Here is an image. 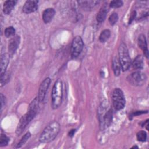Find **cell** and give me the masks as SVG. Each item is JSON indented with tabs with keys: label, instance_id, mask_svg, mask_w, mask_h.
Here are the masks:
<instances>
[{
	"label": "cell",
	"instance_id": "6da1fadb",
	"mask_svg": "<svg viewBox=\"0 0 149 149\" xmlns=\"http://www.w3.org/2000/svg\"><path fill=\"white\" fill-rule=\"evenodd\" d=\"M60 130V125L56 121H54L47 126L41 133L39 141L42 143H47L52 141L58 135Z\"/></svg>",
	"mask_w": 149,
	"mask_h": 149
},
{
	"label": "cell",
	"instance_id": "7a4b0ae2",
	"mask_svg": "<svg viewBox=\"0 0 149 149\" xmlns=\"http://www.w3.org/2000/svg\"><path fill=\"white\" fill-rule=\"evenodd\" d=\"M63 95L62 82L58 79L52 87L51 92V105L53 109H57L62 103Z\"/></svg>",
	"mask_w": 149,
	"mask_h": 149
},
{
	"label": "cell",
	"instance_id": "3957f363",
	"mask_svg": "<svg viewBox=\"0 0 149 149\" xmlns=\"http://www.w3.org/2000/svg\"><path fill=\"white\" fill-rule=\"evenodd\" d=\"M118 59L120 64L121 69L123 71H126L130 68L131 59L130 58L126 45L124 42H122L120 44L118 48Z\"/></svg>",
	"mask_w": 149,
	"mask_h": 149
},
{
	"label": "cell",
	"instance_id": "277c9868",
	"mask_svg": "<svg viewBox=\"0 0 149 149\" xmlns=\"http://www.w3.org/2000/svg\"><path fill=\"white\" fill-rule=\"evenodd\" d=\"M112 101L113 107L116 110L123 109L125 105V99L123 91L119 88H115L112 95Z\"/></svg>",
	"mask_w": 149,
	"mask_h": 149
},
{
	"label": "cell",
	"instance_id": "5b68a950",
	"mask_svg": "<svg viewBox=\"0 0 149 149\" xmlns=\"http://www.w3.org/2000/svg\"><path fill=\"white\" fill-rule=\"evenodd\" d=\"M146 79L147 77L146 74L140 71L134 72L127 77L128 81L131 84L135 86L143 85L145 83Z\"/></svg>",
	"mask_w": 149,
	"mask_h": 149
},
{
	"label": "cell",
	"instance_id": "8992f818",
	"mask_svg": "<svg viewBox=\"0 0 149 149\" xmlns=\"http://www.w3.org/2000/svg\"><path fill=\"white\" fill-rule=\"evenodd\" d=\"M84 46L83 41L81 37L76 36L72 42L71 56L72 58H76L81 53Z\"/></svg>",
	"mask_w": 149,
	"mask_h": 149
},
{
	"label": "cell",
	"instance_id": "52a82bcc",
	"mask_svg": "<svg viewBox=\"0 0 149 149\" xmlns=\"http://www.w3.org/2000/svg\"><path fill=\"white\" fill-rule=\"evenodd\" d=\"M51 83V79L49 77L45 78L41 83L39 89H38V96L37 98L40 101V102H41L44 101L45 95L47 91V90L49 86V84Z\"/></svg>",
	"mask_w": 149,
	"mask_h": 149
},
{
	"label": "cell",
	"instance_id": "ba28073f",
	"mask_svg": "<svg viewBox=\"0 0 149 149\" xmlns=\"http://www.w3.org/2000/svg\"><path fill=\"white\" fill-rule=\"evenodd\" d=\"M38 1H27L23 6V12L25 13H30L35 12L38 9Z\"/></svg>",
	"mask_w": 149,
	"mask_h": 149
},
{
	"label": "cell",
	"instance_id": "9c48e42d",
	"mask_svg": "<svg viewBox=\"0 0 149 149\" xmlns=\"http://www.w3.org/2000/svg\"><path fill=\"white\" fill-rule=\"evenodd\" d=\"M20 38L19 36H13L9 41L8 51L9 55H12L16 52L20 44Z\"/></svg>",
	"mask_w": 149,
	"mask_h": 149
},
{
	"label": "cell",
	"instance_id": "30bf717a",
	"mask_svg": "<svg viewBox=\"0 0 149 149\" xmlns=\"http://www.w3.org/2000/svg\"><path fill=\"white\" fill-rule=\"evenodd\" d=\"M31 121V120L30 119V118L27 116V113H26L25 115L22 116L19 122V123H18L17 128H16V134L18 135L20 134L23 132V131L24 130V129L26 128L27 125Z\"/></svg>",
	"mask_w": 149,
	"mask_h": 149
},
{
	"label": "cell",
	"instance_id": "8fae6325",
	"mask_svg": "<svg viewBox=\"0 0 149 149\" xmlns=\"http://www.w3.org/2000/svg\"><path fill=\"white\" fill-rule=\"evenodd\" d=\"M112 109H109L101 118L100 120V126L101 128L104 129L106 127H108L111 123L112 120Z\"/></svg>",
	"mask_w": 149,
	"mask_h": 149
},
{
	"label": "cell",
	"instance_id": "7c38bea8",
	"mask_svg": "<svg viewBox=\"0 0 149 149\" xmlns=\"http://www.w3.org/2000/svg\"><path fill=\"white\" fill-rule=\"evenodd\" d=\"M108 10H109L108 5H107V3H105L101 6L99 12L97 13L96 19L98 22L102 23L105 20Z\"/></svg>",
	"mask_w": 149,
	"mask_h": 149
},
{
	"label": "cell",
	"instance_id": "4fadbf2b",
	"mask_svg": "<svg viewBox=\"0 0 149 149\" xmlns=\"http://www.w3.org/2000/svg\"><path fill=\"white\" fill-rule=\"evenodd\" d=\"M138 45L144 52V56L147 58L148 57V51L147 49V44L146 37L144 34H140L138 37Z\"/></svg>",
	"mask_w": 149,
	"mask_h": 149
},
{
	"label": "cell",
	"instance_id": "5bb4252c",
	"mask_svg": "<svg viewBox=\"0 0 149 149\" xmlns=\"http://www.w3.org/2000/svg\"><path fill=\"white\" fill-rule=\"evenodd\" d=\"M77 2L83 9L88 10L94 9L100 2L97 1H79Z\"/></svg>",
	"mask_w": 149,
	"mask_h": 149
},
{
	"label": "cell",
	"instance_id": "9a60e30c",
	"mask_svg": "<svg viewBox=\"0 0 149 149\" xmlns=\"http://www.w3.org/2000/svg\"><path fill=\"white\" fill-rule=\"evenodd\" d=\"M9 56L10 55L8 54H3L1 55L0 63V74L6 72V69L9 63Z\"/></svg>",
	"mask_w": 149,
	"mask_h": 149
},
{
	"label": "cell",
	"instance_id": "2e32d148",
	"mask_svg": "<svg viewBox=\"0 0 149 149\" xmlns=\"http://www.w3.org/2000/svg\"><path fill=\"white\" fill-rule=\"evenodd\" d=\"M55 15V10L53 8H47L42 13V19L45 23H49Z\"/></svg>",
	"mask_w": 149,
	"mask_h": 149
},
{
	"label": "cell",
	"instance_id": "e0dca14e",
	"mask_svg": "<svg viewBox=\"0 0 149 149\" xmlns=\"http://www.w3.org/2000/svg\"><path fill=\"white\" fill-rule=\"evenodd\" d=\"M17 3V1L15 0H10L6 1L4 2L3 7V12L5 14L8 15L10 14L12 10L13 9L15 5Z\"/></svg>",
	"mask_w": 149,
	"mask_h": 149
},
{
	"label": "cell",
	"instance_id": "ac0fdd59",
	"mask_svg": "<svg viewBox=\"0 0 149 149\" xmlns=\"http://www.w3.org/2000/svg\"><path fill=\"white\" fill-rule=\"evenodd\" d=\"M112 68L115 75L116 76H119L120 73V71L122 69H121L120 64L118 58L116 56H114L113 58L112 62Z\"/></svg>",
	"mask_w": 149,
	"mask_h": 149
},
{
	"label": "cell",
	"instance_id": "d6986e66",
	"mask_svg": "<svg viewBox=\"0 0 149 149\" xmlns=\"http://www.w3.org/2000/svg\"><path fill=\"white\" fill-rule=\"evenodd\" d=\"M132 66L135 69H141L144 66L143 58L141 55H137L132 63Z\"/></svg>",
	"mask_w": 149,
	"mask_h": 149
},
{
	"label": "cell",
	"instance_id": "ffe728a7",
	"mask_svg": "<svg viewBox=\"0 0 149 149\" xmlns=\"http://www.w3.org/2000/svg\"><path fill=\"white\" fill-rule=\"evenodd\" d=\"M111 36V31L108 29L104 30L99 36V40L101 42H106Z\"/></svg>",
	"mask_w": 149,
	"mask_h": 149
},
{
	"label": "cell",
	"instance_id": "44dd1931",
	"mask_svg": "<svg viewBox=\"0 0 149 149\" xmlns=\"http://www.w3.org/2000/svg\"><path fill=\"white\" fill-rule=\"evenodd\" d=\"M31 136V134L29 132H27L23 137L21 139V140H20V141L18 143V144H17V146L16 147V148H20L22 146H23L25 143L28 140V139Z\"/></svg>",
	"mask_w": 149,
	"mask_h": 149
},
{
	"label": "cell",
	"instance_id": "7402d4cb",
	"mask_svg": "<svg viewBox=\"0 0 149 149\" xmlns=\"http://www.w3.org/2000/svg\"><path fill=\"white\" fill-rule=\"evenodd\" d=\"M9 74L7 72L1 74V87H2L3 85L6 84L9 81Z\"/></svg>",
	"mask_w": 149,
	"mask_h": 149
},
{
	"label": "cell",
	"instance_id": "603a6c76",
	"mask_svg": "<svg viewBox=\"0 0 149 149\" xmlns=\"http://www.w3.org/2000/svg\"><path fill=\"white\" fill-rule=\"evenodd\" d=\"M136 136H137V139L138 140V141H141V142H144L147 139V133L145 131L141 130V131H139L137 133Z\"/></svg>",
	"mask_w": 149,
	"mask_h": 149
},
{
	"label": "cell",
	"instance_id": "cb8c5ba5",
	"mask_svg": "<svg viewBox=\"0 0 149 149\" xmlns=\"http://www.w3.org/2000/svg\"><path fill=\"white\" fill-rule=\"evenodd\" d=\"M15 33V29H14V27L12 26L6 27L4 31L5 36L6 37H10L11 36H14Z\"/></svg>",
	"mask_w": 149,
	"mask_h": 149
},
{
	"label": "cell",
	"instance_id": "d4e9b609",
	"mask_svg": "<svg viewBox=\"0 0 149 149\" xmlns=\"http://www.w3.org/2000/svg\"><path fill=\"white\" fill-rule=\"evenodd\" d=\"M9 141V139L6 136V134H1L0 137V146L1 147L6 146L8 144Z\"/></svg>",
	"mask_w": 149,
	"mask_h": 149
},
{
	"label": "cell",
	"instance_id": "484cf974",
	"mask_svg": "<svg viewBox=\"0 0 149 149\" xmlns=\"http://www.w3.org/2000/svg\"><path fill=\"white\" fill-rule=\"evenodd\" d=\"M118 20V15L117 13H115V12L112 13L108 19L109 22L111 24V25H114L117 22Z\"/></svg>",
	"mask_w": 149,
	"mask_h": 149
},
{
	"label": "cell",
	"instance_id": "4316f807",
	"mask_svg": "<svg viewBox=\"0 0 149 149\" xmlns=\"http://www.w3.org/2000/svg\"><path fill=\"white\" fill-rule=\"evenodd\" d=\"M123 3L122 1H119V0H115V1H112L110 2L109 6L111 8H118L119 7H121L123 5Z\"/></svg>",
	"mask_w": 149,
	"mask_h": 149
},
{
	"label": "cell",
	"instance_id": "83f0119b",
	"mask_svg": "<svg viewBox=\"0 0 149 149\" xmlns=\"http://www.w3.org/2000/svg\"><path fill=\"white\" fill-rule=\"evenodd\" d=\"M5 102H6L5 97L2 94H1V112L2 111L3 108L5 105Z\"/></svg>",
	"mask_w": 149,
	"mask_h": 149
},
{
	"label": "cell",
	"instance_id": "f1b7e54d",
	"mask_svg": "<svg viewBox=\"0 0 149 149\" xmlns=\"http://www.w3.org/2000/svg\"><path fill=\"white\" fill-rule=\"evenodd\" d=\"M136 15V11H133L132 12V13L130 15V20H129V23H131L132 21L135 18Z\"/></svg>",
	"mask_w": 149,
	"mask_h": 149
},
{
	"label": "cell",
	"instance_id": "f546056e",
	"mask_svg": "<svg viewBox=\"0 0 149 149\" xmlns=\"http://www.w3.org/2000/svg\"><path fill=\"white\" fill-rule=\"evenodd\" d=\"M75 129H72V130H70V132H69V136H70V137H72L73 135H74V133H75Z\"/></svg>",
	"mask_w": 149,
	"mask_h": 149
},
{
	"label": "cell",
	"instance_id": "4dcf8cb0",
	"mask_svg": "<svg viewBox=\"0 0 149 149\" xmlns=\"http://www.w3.org/2000/svg\"><path fill=\"white\" fill-rule=\"evenodd\" d=\"M132 148H138V147L136 146H134L133 147H132Z\"/></svg>",
	"mask_w": 149,
	"mask_h": 149
}]
</instances>
